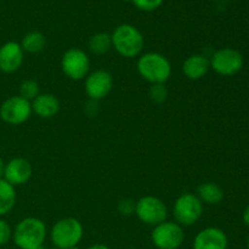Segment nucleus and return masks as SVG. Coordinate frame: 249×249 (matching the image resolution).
I'll return each mask as SVG.
<instances>
[{"label":"nucleus","instance_id":"16","mask_svg":"<svg viewBox=\"0 0 249 249\" xmlns=\"http://www.w3.org/2000/svg\"><path fill=\"white\" fill-rule=\"evenodd\" d=\"M32 104V111L39 118L50 119L53 118L60 112L61 105L57 97L53 94H39Z\"/></svg>","mask_w":249,"mask_h":249},{"label":"nucleus","instance_id":"5","mask_svg":"<svg viewBox=\"0 0 249 249\" xmlns=\"http://www.w3.org/2000/svg\"><path fill=\"white\" fill-rule=\"evenodd\" d=\"M203 214V203L196 194L180 195L173 207L174 221L180 226H191L196 224Z\"/></svg>","mask_w":249,"mask_h":249},{"label":"nucleus","instance_id":"17","mask_svg":"<svg viewBox=\"0 0 249 249\" xmlns=\"http://www.w3.org/2000/svg\"><path fill=\"white\" fill-rule=\"evenodd\" d=\"M197 197L202 203L215 206L224 199V191L215 182H203L197 187Z\"/></svg>","mask_w":249,"mask_h":249},{"label":"nucleus","instance_id":"15","mask_svg":"<svg viewBox=\"0 0 249 249\" xmlns=\"http://www.w3.org/2000/svg\"><path fill=\"white\" fill-rule=\"evenodd\" d=\"M211 70V60L202 53L189 56L182 63V73L190 80H199Z\"/></svg>","mask_w":249,"mask_h":249},{"label":"nucleus","instance_id":"26","mask_svg":"<svg viewBox=\"0 0 249 249\" xmlns=\"http://www.w3.org/2000/svg\"><path fill=\"white\" fill-rule=\"evenodd\" d=\"M242 219L243 221H245V224L247 226H249V204L247 207H246V209L243 211V214H242Z\"/></svg>","mask_w":249,"mask_h":249},{"label":"nucleus","instance_id":"31","mask_svg":"<svg viewBox=\"0 0 249 249\" xmlns=\"http://www.w3.org/2000/svg\"><path fill=\"white\" fill-rule=\"evenodd\" d=\"M43 249H58V248H56V247H50V248H45V247H44Z\"/></svg>","mask_w":249,"mask_h":249},{"label":"nucleus","instance_id":"19","mask_svg":"<svg viewBox=\"0 0 249 249\" xmlns=\"http://www.w3.org/2000/svg\"><path fill=\"white\" fill-rule=\"evenodd\" d=\"M22 49L24 53H38L44 50L46 45V38L41 32L33 31L27 33L26 36L22 38L21 43Z\"/></svg>","mask_w":249,"mask_h":249},{"label":"nucleus","instance_id":"32","mask_svg":"<svg viewBox=\"0 0 249 249\" xmlns=\"http://www.w3.org/2000/svg\"><path fill=\"white\" fill-rule=\"evenodd\" d=\"M124 1H131V0H124Z\"/></svg>","mask_w":249,"mask_h":249},{"label":"nucleus","instance_id":"4","mask_svg":"<svg viewBox=\"0 0 249 249\" xmlns=\"http://www.w3.org/2000/svg\"><path fill=\"white\" fill-rule=\"evenodd\" d=\"M84 235V228L78 219L68 216L60 219L50 230V238L53 247L68 249L79 245Z\"/></svg>","mask_w":249,"mask_h":249},{"label":"nucleus","instance_id":"3","mask_svg":"<svg viewBox=\"0 0 249 249\" xmlns=\"http://www.w3.org/2000/svg\"><path fill=\"white\" fill-rule=\"evenodd\" d=\"M112 36V48L125 58L139 57L142 53L145 46V39L142 33L131 24H119Z\"/></svg>","mask_w":249,"mask_h":249},{"label":"nucleus","instance_id":"13","mask_svg":"<svg viewBox=\"0 0 249 249\" xmlns=\"http://www.w3.org/2000/svg\"><path fill=\"white\" fill-rule=\"evenodd\" d=\"M24 61V51L17 41H6L0 46V71L15 73L21 68Z\"/></svg>","mask_w":249,"mask_h":249},{"label":"nucleus","instance_id":"1","mask_svg":"<svg viewBox=\"0 0 249 249\" xmlns=\"http://www.w3.org/2000/svg\"><path fill=\"white\" fill-rule=\"evenodd\" d=\"M46 232V225L41 219L28 216L15 226L12 240L19 249H39L44 247Z\"/></svg>","mask_w":249,"mask_h":249},{"label":"nucleus","instance_id":"7","mask_svg":"<svg viewBox=\"0 0 249 249\" xmlns=\"http://www.w3.org/2000/svg\"><path fill=\"white\" fill-rule=\"evenodd\" d=\"M184 240V228L175 221H163L155 226L151 233V241L157 249H179Z\"/></svg>","mask_w":249,"mask_h":249},{"label":"nucleus","instance_id":"2","mask_svg":"<svg viewBox=\"0 0 249 249\" xmlns=\"http://www.w3.org/2000/svg\"><path fill=\"white\" fill-rule=\"evenodd\" d=\"M136 68L140 77L151 85L165 84L172 75V63L160 53H141Z\"/></svg>","mask_w":249,"mask_h":249},{"label":"nucleus","instance_id":"20","mask_svg":"<svg viewBox=\"0 0 249 249\" xmlns=\"http://www.w3.org/2000/svg\"><path fill=\"white\" fill-rule=\"evenodd\" d=\"M112 49V36L111 34L100 32L94 34L89 39V50L94 55H105Z\"/></svg>","mask_w":249,"mask_h":249},{"label":"nucleus","instance_id":"10","mask_svg":"<svg viewBox=\"0 0 249 249\" xmlns=\"http://www.w3.org/2000/svg\"><path fill=\"white\" fill-rule=\"evenodd\" d=\"M32 104L19 95L5 100L0 106V118L10 125H21L31 118Z\"/></svg>","mask_w":249,"mask_h":249},{"label":"nucleus","instance_id":"24","mask_svg":"<svg viewBox=\"0 0 249 249\" xmlns=\"http://www.w3.org/2000/svg\"><path fill=\"white\" fill-rule=\"evenodd\" d=\"M131 2L138 9L148 12L157 10L163 4V0H131Z\"/></svg>","mask_w":249,"mask_h":249},{"label":"nucleus","instance_id":"22","mask_svg":"<svg viewBox=\"0 0 249 249\" xmlns=\"http://www.w3.org/2000/svg\"><path fill=\"white\" fill-rule=\"evenodd\" d=\"M148 96L150 100L155 104L160 105L165 102L168 99V89L165 84H152L148 90Z\"/></svg>","mask_w":249,"mask_h":249},{"label":"nucleus","instance_id":"25","mask_svg":"<svg viewBox=\"0 0 249 249\" xmlns=\"http://www.w3.org/2000/svg\"><path fill=\"white\" fill-rule=\"evenodd\" d=\"M12 238V229L5 219L0 218V247L7 245Z\"/></svg>","mask_w":249,"mask_h":249},{"label":"nucleus","instance_id":"14","mask_svg":"<svg viewBox=\"0 0 249 249\" xmlns=\"http://www.w3.org/2000/svg\"><path fill=\"white\" fill-rule=\"evenodd\" d=\"M229 240L221 229L209 226L196 235L194 240V249H228Z\"/></svg>","mask_w":249,"mask_h":249},{"label":"nucleus","instance_id":"11","mask_svg":"<svg viewBox=\"0 0 249 249\" xmlns=\"http://www.w3.org/2000/svg\"><path fill=\"white\" fill-rule=\"evenodd\" d=\"M84 89L91 101H100L113 89V77L106 70L94 71L85 78Z\"/></svg>","mask_w":249,"mask_h":249},{"label":"nucleus","instance_id":"28","mask_svg":"<svg viewBox=\"0 0 249 249\" xmlns=\"http://www.w3.org/2000/svg\"><path fill=\"white\" fill-rule=\"evenodd\" d=\"M88 249H109V247H107L106 245H102V243H96V245L90 246Z\"/></svg>","mask_w":249,"mask_h":249},{"label":"nucleus","instance_id":"30","mask_svg":"<svg viewBox=\"0 0 249 249\" xmlns=\"http://www.w3.org/2000/svg\"><path fill=\"white\" fill-rule=\"evenodd\" d=\"M247 248L249 249V235H248V238H247Z\"/></svg>","mask_w":249,"mask_h":249},{"label":"nucleus","instance_id":"23","mask_svg":"<svg viewBox=\"0 0 249 249\" xmlns=\"http://www.w3.org/2000/svg\"><path fill=\"white\" fill-rule=\"evenodd\" d=\"M135 206H136V201L131 198H124L121 199L118 202V212L121 213V215L123 216H130L133 214H135Z\"/></svg>","mask_w":249,"mask_h":249},{"label":"nucleus","instance_id":"27","mask_svg":"<svg viewBox=\"0 0 249 249\" xmlns=\"http://www.w3.org/2000/svg\"><path fill=\"white\" fill-rule=\"evenodd\" d=\"M5 165H6V163H5L4 160H2V158L0 157V179H2V178H4Z\"/></svg>","mask_w":249,"mask_h":249},{"label":"nucleus","instance_id":"21","mask_svg":"<svg viewBox=\"0 0 249 249\" xmlns=\"http://www.w3.org/2000/svg\"><path fill=\"white\" fill-rule=\"evenodd\" d=\"M40 94L39 84L33 79H26L19 85V96L28 101H33L38 95Z\"/></svg>","mask_w":249,"mask_h":249},{"label":"nucleus","instance_id":"29","mask_svg":"<svg viewBox=\"0 0 249 249\" xmlns=\"http://www.w3.org/2000/svg\"><path fill=\"white\" fill-rule=\"evenodd\" d=\"M68 249H80V248L78 247V246H75V247H71V248H68Z\"/></svg>","mask_w":249,"mask_h":249},{"label":"nucleus","instance_id":"12","mask_svg":"<svg viewBox=\"0 0 249 249\" xmlns=\"http://www.w3.org/2000/svg\"><path fill=\"white\" fill-rule=\"evenodd\" d=\"M33 168L29 160L22 157H15L5 165V173L2 179L6 180L12 186H22L31 180Z\"/></svg>","mask_w":249,"mask_h":249},{"label":"nucleus","instance_id":"8","mask_svg":"<svg viewBox=\"0 0 249 249\" xmlns=\"http://www.w3.org/2000/svg\"><path fill=\"white\" fill-rule=\"evenodd\" d=\"M211 68L221 77H232L243 67L245 58L238 50L233 48H221L212 55Z\"/></svg>","mask_w":249,"mask_h":249},{"label":"nucleus","instance_id":"6","mask_svg":"<svg viewBox=\"0 0 249 249\" xmlns=\"http://www.w3.org/2000/svg\"><path fill=\"white\" fill-rule=\"evenodd\" d=\"M135 215L141 223L155 228L167 220V204L158 197L147 195L136 201Z\"/></svg>","mask_w":249,"mask_h":249},{"label":"nucleus","instance_id":"18","mask_svg":"<svg viewBox=\"0 0 249 249\" xmlns=\"http://www.w3.org/2000/svg\"><path fill=\"white\" fill-rule=\"evenodd\" d=\"M17 194L15 186L4 179H0V218L10 213L16 204Z\"/></svg>","mask_w":249,"mask_h":249},{"label":"nucleus","instance_id":"9","mask_svg":"<svg viewBox=\"0 0 249 249\" xmlns=\"http://www.w3.org/2000/svg\"><path fill=\"white\" fill-rule=\"evenodd\" d=\"M61 70L71 80L85 79L90 71L89 56L79 48L68 49L61 58Z\"/></svg>","mask_w":249,"mask_h":249}]
</instances>
